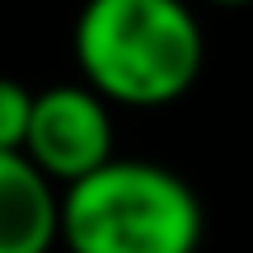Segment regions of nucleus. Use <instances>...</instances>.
Here are the masks:
<instances>
[{"label": "nucleus", "mask_w": 253, "mask_h": 253, "mask_svg": "<svg viewBox=\"0 0 253 253\" xmlns=\"http://www.w3.org/2000/svg\"><path fill=\"white\" fill-rule=\"evenodd\" d=\"M202 24L183 0H84L75 66L103 103L164 108L202 75Z\"/></svg>", "instance_id": "f257e3e1"}, {"label": "nucleus", "mask_w": 253, "mask_h": 253, "mask_svg": "<svg viewBox=\"0 0 253 253\" xmlns=\"http://www.w3.org/2000/svg\"><path fill=\"white\" fill-rule=\"evenodd\" d=\"M71 253H197L202 202L173 169L118 160L61 188V235Z\"/></svg>", "instance_id": "f03ea898"}, {"label": "nucleus", "mask_w": 253, "mask_h": 253, "mask_svg": "<svg viewBox=\"0 0 253 253\" xmlns=\"http://www.w3.org/2000/svg\"><path fill=\"white\" fill-rule=\"evenodd\" d=\"M24 155L56 183L71 188L113 160V113L89 84H52L33 94Z\"/></svg>", "instance_id": "7ed1b4c3"}, {"label": "nucleus", "mask_w": 253, "mask_h": 253, "mask_svg": "<svg viewBox=\"0 0 253 253\" xmlns=\"http://www.w3.org/2000/svg\"><path fill=\"white\" fill-rule=\"evenodd\" d=\"M61 192L24 150H0V253H52Z\"/></svg>", "instance_id": "20e7f679"}, {"label": "nucleus", "mask_w": 253, "mask_h": 253, "mask_svg": "<svg viewBox=\"0 0 253 253\" xmlns=\"http://www.w3.org/2000/svg\"><path fill=\"white\" fill-rule=\"evenodd\" d=\"M28 118H33V89L14 75H0V150H24Z\"/></svg>", "instance_id": "39448f33"}, {"label": "nucleus", "mask_w": 253, "mask_h": 253, "mask_svg": "<svg viewBox=\"0 0 253 253\" xmlns=\"http://www.w3.org/2000/svg\"><path fill=\"white\" fill-rule=\"evenodd\" d=\"M211 5H230L235 9V5H253V0H211Z\"/></svg>", "instance_id": "423d86ee"}]
</instances>
